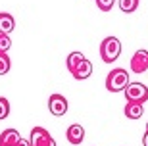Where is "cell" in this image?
Wrapping results in <instances>:
<instances>
[{
  "mask_svg": "<svg viewBox=\"0 0 148 146\" xmlns=\"http://www.w3.org/2000/svg\"><path fill=\"white\" fill-rule=\"evenodd\" d=\"M129 73H127V69H123V67H115V69H112L110 73H108V77H106V88L110 92H121L125 90L127 87H129Z\"/></svg>",
  "mask_w": 148,
  "mask_h": 146,
  "instance_id": "6da1fadb",
  "label": "cell"
},
{
  "mask_svg": "<svg viewBox=\"0 0 148 146\" xmlns=\"http://www.w3.org/2000/svg\"><path fill=\"white\" fill-rule=\"evenodd\" d=\"M121 54V40L117 37H106L100 42V58L104 64H112Z\"/></svg>",
  "mask_w": 148,
  "mask_h": 146,
  "instance_id": "7a4b0ae2",
  "label": "cell"
},
{
  "mask_svg": "<svg viewBox=\"0 0 148 146\" xmlns=\"http://www.w3.org/2000/svg\"><path fill=\"white\" fill-rule=\"evenodd\" d=\"M125 98L127 102L144 104L148 100V87L143 83H129V87L125 88Z\"/></svg>",
  "mask_w": 148,
  "mask_h": 146,
  "instance_id": "3957f363",
  "label": "cell"
},
{
  "mask_svg": "<svg viewBox=\"0 0 148 146\" xmlns=\"http://www.w3.org/2000/svg\"><path fill=\"white\" fill-rule=\"evenodd\" d=\"M48 110L50 114L56 115V117H60V115H64L67 112V100L64 94H52V96L48 98Z\"/></svg>",
  "mask_w": 148,
  "mask_h": 146,
  "instance_id": "277c9868",
  "label": "cell"
},
{
  "mask_svg": "<svg viewBox=\"0 0 148 146\" xmlns=\"http://www.w3.org/2000/svg\"><path fill=\"white\" fill-rule=\"evenodd\" d=\"M131 71L133 73H144L148 71V50H137L131 58Z\"/></svg>",
  "mask_w": 148,
  "mask_h": 146,
  "instance_id": "5b68a950",
  "label": "cell"
},
{
  "mask_svg": "<svg viewBox=\"0 0 148 146\" xmlns=\"http://www.w3.org/2000/svg\"><path fill=\"white\" fill-rule=\"evenodd\" d=\"M66 138L69 144H81L83 141H85V129H83L79 123H73L67 127L66 131Z\"/></svg>",
  "mask_w": 148,
  "mask_h": 146,
  "instance_id": "8992f818",
  "label": "cell"
},
{
  "mask_svg": "<svg viewBox=\"0 0 148 146\" xmlns=\"http://www.w3.org/2000/svg\"><path fill=\"white\" fill-rule=\"evenodd\" d=\"M52 136L44 127H33L31 129V144L33 146H44Z\"/></svg>",
  "mask_w": 148,
  "mask_h": 146,
  "instance_id": "52a82bcc",
  "label": "cell"
},
{
  "mask_svg": "<svg viewBox=\"0 0 148 146\" xmlns=\"http://www.w3.org/2000/svg\"><path fill=\"white\" fill-rule=\"evenodd\" d=\"M71 75L75 77L77 81H85V79H88V77L92 75V64H90V62H88V60L85 58V60L81 62V64L77 65V69L73 71Z\"/></svg>",
  "mask_w": 148,
  "mask_h": 146,
  "instance_id": "ba28073f",
  "label": "cell"
},
{
  "mask_svg": "<svg viewBox=\"0 0 148 146\" xmlns=\"http://www.w3.org/2000/svg\"><path fill=\"white\" fill-rule=\"evenodd\" d=\"M14 29H16V19H14V16L8 14V12H0V33L10 35Z\"/></svg>",
  "mask_w": 148,
  "mask_h": 146,
  "instance_id": "9c48e42d",
  "label": "cell"
},
{
  "mask_svg": "<svg viewBox=\"0 0 148 146\" xmlns=\"http://www.w3.org/2000/svg\"><path fill=\"white\" fill-rule=\"evenodd\" d=\"M143 114H144L143 104H138V102H127L125 104V115L129 119H138V117H143Z\"/></svg>",
  "mask_w": 148,
  "mask_h": 146,
  "instance_id": "30bf717a",
  "label": "cell"
},
{
  "mask_svg": "<svg viewBox=\"0 0 148 146\" xmlns=\"http://www.w3.org/2000/svg\"><path fill=\"white\" fill-rule=\"evenodd\" d=\"M19 138H21V136H19V133H17L16 129H4V131H2V135H0V144L16 146Z\"/></svg>",
  "mask_w": 148,
  "mask_h": 146,
  "instance_id": "8fae6325",
  "label": "cell"
},
{
  "mask_svg": "<svg viewBox=\"0 0 148 146\" xmlns=\"http://www.w3.org/2000/svg\"><path fill=\"white\" fill-rule=\"evenodd\" d=\"M83 60H85V56H83L81 52H71V54L67 56V60H66V67L69 69V73H73V71L77 69V65L81 64Z\"/></svg>",
  "mask_w": 148,
  "mask_h": 146,
  "instance_id": "7c38bea8",
  "label": "cell"
},
{
  "mask_svg": "<svg viewBox=\"0 0 148 146\" xmlns=\"http://www.w3.org/2000/svg\"><path fill=\"white\" fill-rule=\"evenodd\" d=\"M123 14H133L138 8V0H117Z\"/></svg>",
  "mask_w": 148,
  "mask_h": 146,
  "instance_id": "4fadbf2b",
  "label": "cell"
},
{
  "mask_svg": "<svg viewBox=\"0 0 148 146\" xmlns=\"http://www.w3.org/2000/svg\"><path fill=\"white\" fill-rule=\"evenodd\" d=\"M12 67V62H10V56L8 52H0V75H6Z\"/></svg>",
  "mask_w": 148,
  "mask_h": 146,
  "instance_id": "5bb4252c",
  "label": "cell"
},
{
  "mask_svg": "<svg viewBox=\"0 0 148 146\" xmlns=\"http://www.w3.org/2000/svg\"><path fill=\"white\" fill-rule=\"evenodd\" d=\"M10 115V102H8V98L0 96V121L6 119Z\"/></svg>",
  "mask_w": 148,
  "mask_h": 146,
  "instance_id": "9a60e30c",
  "label": "cell"
},
{
  "mask_svg": "<svg viewBox=\"0 0 148 146\" xmlns=\"http://www.w3.org/2000/svg\"><path fill=\"white\" fill-rule=\"evenodd\" d=\"M10 48H12V38H10V35L0 33V52H8Z\"/></svg>",
  "mask_w": 148,
  "mask_h": 146,
  "instance_id": "2e32d148",
  "label": "cell"
},
{
  "mask_svg": "<svg viewBox=\"0 0 148 146\" xmlns=\"http://www.w3.org/2000/svg\"><path fill=\"white\" fill-rule=\"evenodd\" d=\"M114 4H115V0H96V6L102 12H110L114 8Z\"/></svg>",
  "mask_w": 148,
  "mask_h": 146,
  "instance_id": "e0dca14e",
  "label": "cell"
},
{
  "mask_svg": "<svg viewBox=\"0 0 148 146\" xmlns=\"http://www.w3.org/2000/svg\"><path fill=\"white\" fill-rule=\"evenodd\" d=\"M16 146H33V144H31V141H25V138H19Z\"/></svg>",
  "mask_w": 148,
  "mask_h": 146,
  "instance_id": "ac0fdd59",
  "label": "cell"
},
{
  "mask_svg": "<svg viewBox=\"0 0 148 146\" xmlns=\"http://www.w3.org/2000/svg\"><path fill=\"white\" fill-rule=\"evenodd\" d=\"M143 144L148 146V133H146V131H144V136H143Z\"/></svg>",
  "mask_w": 148,
  "mask_h": 146,
  "instance_id": "d6986e66",
  "label": "cell"
},
{
  "mask_svg": "<svg viewBox=\"0 0 148 146\" xmlns=\"http://www.w3.org/2000/svg\"><path fill=\"white\" fill-rule=\"evenodd\" d=\"M146 133H148V123H146Z\"/></svg>",
  "mask_w": 148,
  "mask_h": 146,
  "instance_id": "ffe728a7",
  "label": "cell"
}]
</instances>
